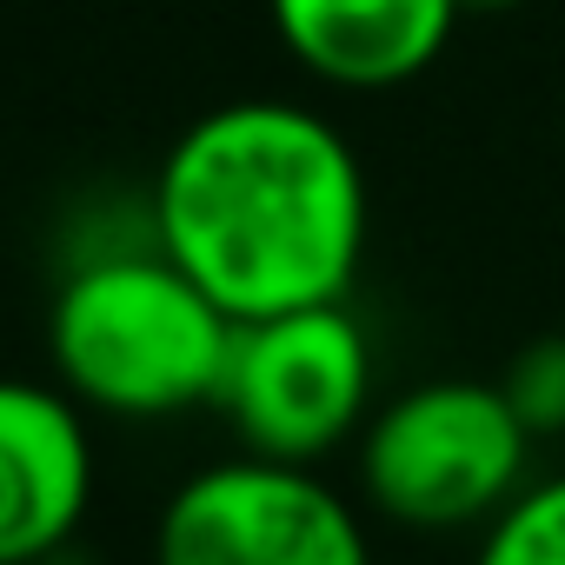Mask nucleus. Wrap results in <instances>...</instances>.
<instances>
[{
    "label": "nucleus",
    "mask_w": 565,
    "mask_h": 565,
    "mask_svg": "<svg viewBox=\"0 0 565 565\" xmlns=\"http://www.w3.org/2000/svg\"><path fill=\"white\" fill-rule=\"evenodd\" d=\"M147 226L233 320L294 313L347 300L366 253V173L327 114L233 100L167 147Z\"/></svg>",
    "instance_id": "nucleus-1"
},
{
    "label": "nucleus",
    "mask_w": 565,
    "mask_h": 565,
    "mask_svg": "<svg viewBox=\"0 0 565 565\" xmlns=\"http://www.w3.org/2000/svg\"><path fill=\"white\" fill-rule=\"evenodd\" d=\"M233 313L153 239L94 246L47 307L54 386L107 419H173L220 399Z\"/></svg>",
    "instance_id": "nucleus-2"
},
{
    "label": "nucleus",
    "mask_w": 565,
    "mask_h": 565,
    "mask_svg": "<svg viewBox=\"0 0 565 565\" xmlns=\"http://www.w3.org/2000/svg\"><path fill=\"white\" fill-rule=\"evenodd\" d=\"M525 459L532 433L519 426L505 386L486 380H426L360 426V486L413 532L492 519L525 486Z\"/></svg>",
    "instance_id": "nucleus-3"
},
{
    "label": "nucleus",
    "mask_w": 565,
    "mask_h": 565,
    "mask_svg": "<svg viewBox=\"0 0 565 565\" xmlns=\"http://www.w3.org/2000/svg\"><path fill=\"white\" fill-rule=\"evenodd\" d=\"M213 413H226L239 452L294 466L327 459L373 419L366 327L347 313V300L239 320Z\"/></svg>",
    "instance_id": "nucleus-4"
},
{
    "label": "nucleus",
    "mask_w": 565,
    "mask_h": 565,
    "mask_svg": "<svg viewBox=\"0 0 565 565\" xmlns=\"http://www.w3.org/2000/svg\"><path fill=\"white\" fill-rule=\"evenodd\" d=\"M153 565H373L360 512L294 459H220L173 486Z\"/></svg>",
    "instance_id": "nucleus-5"
},
{
    "label": "nucleus",
    "mask_w": 565,
    "mask_h": 565,
    "mask_svg": "<svg viewBox=\"0 0 565 565\" xmlns=\"http://www.w3.org/2000/svg\"><path fill=\"white\" fill-rule=\"evenodd\" d=\"M94 505L87 406L54 380H0V565H47Z\"/></svg>",
    "instance_id": "nucleus-6"
},
{
    "label": "nucleus",
    "mask_w": 565,
    "mask_h": 565,
    "mask_svg": "<svg viewBox=\"0 0 565 565\" xmlns=\"http://www.w3.org/2000/svg\"><path fill=\"white\" fill-rule=\"evenodd\" d=\"M266 8L287 54L347 94L419 81L466 14L459 0H266Z\"/></svg>",
    "instance_id": "nucleus-7"
},
{
    "label": "nucleus",
    "mask_w": 565,
    "mask_h": 565,
    "mask_svg": "<svg viewBox=\"0 0 565 565\" xmlns=\"http://www.w3.org/2000/svg\"><path fill=\"white\" fill-rule=\"evenodd\" d=\"M472 565H565V472L519 486L479 539Z\"/></svg>",
    "instance_id": "nucleus-8"
},
{
    "label": "nucleus",
    "mask_w": 565,
    "mask_h": 565,
    "mask_svg": "<svg viewBox=\"0 0 565 565\" xmlns=\"http://www.w3.org/2000/svg\"><path fill=\"white\" fill-rule=\"evenodd\" d=\"M499 386H505V399H512V413L532 439H558L565 433V333H545V340L519 347Z\"/></svg>",
    "instance_id": "nucleus-9"
},
{
    "label": "nucleus",
    "mask_w": 565,
    "mask_h": 565,
    "mask_svg": "<svg viewBox=\"0 0 565 565\" xmlns=\"http://www.w3.org/2000/svg\"><path fill=\"white\" fill-rule=\"evenodd\" d=\"M466 14H505V8H519V0H459Z\"/></svg>",
    "instance_id": "nucleus-10"
}]
</instances>
